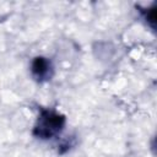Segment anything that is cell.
I'll use <instances>...</instances> for the list:
<instances>
[{
    "label": "cell",
    "instance_id": "obj_1",
    "mask_svg": "<svg viewBox=\"0 0 157 157\" xmlns=\"http://www.w3.org/2000/svg\"><path fill=\"white\" fill-rule=\"evenodd\" d=\"M66 125V117L52 108H42L34 123L32 134L39 140H50L61 134Z\"/></svg>",
    "mask_w": 157,
    "mask_h": 157
},
{
    "label": "cell",
    "instance_id": "obj_2",
    "mask_svg": "<svg viewBox=\"0 0 157 157\" xmlns=\"http://www.w3.org/2000/svg\"><path fill=\"white\" fill-rule=\"evenodd\" d=\"M31 74L32 77L39 83L50 81L54 75V66L52 60L43 55L33 58L31 63Z\"/></svg>",
    "mask_w": 157,
    "mask_h": 157
},
{
    "label": "cell",
    "instance_id": "obj_3",
    "mask_svg": "<svg viewBox=\"0 0 157 157\" xmlns=\"http://www.w3.org/2000/svg\"><path fill=\"white\" fill-rule=\"evenodd\" d=\"M156 7H157V2H153L151 6L148 7H141L140 5L136 6V9L139 10L140 15L142 16V18L145 20V22L155 31L156 29Z\"/></svg>",
    "mask_w": 157,
    "mask_h": 157
}]
</instances>
